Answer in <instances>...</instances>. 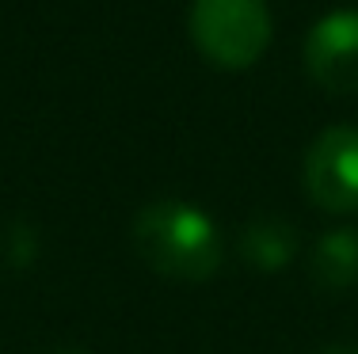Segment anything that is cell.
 I'll use <instances>...</instances> for the list:
<instances>
[{
	"mask_svg": "<svg viewBox=\"0 0 358 354\" xmlns=\"http://www.w3.org/2000/svg\"><path fill=\"white\" fill-rule=\"evenodd\" d=\"M134 251L164 278L202 282L221 267L217 225L191 202L160 198L134 217Z\"/></svg>",
	"mask_w": 358,
	"mask_h": 354,
	"instance_id": "cell-1",
	"label": "cell"
},
{
	"mask_svg": "<svg viewBox=\"0 0 358 354\" xmlns=\"http://www.w3.org/2000/svg\"><path fill=\"white\" fill-rule=\"evenodd\" d=\"M294 229L278 217H263V221H252L241 236V251L244 259L255 267V271H282V267L294 259Z\"/></svg>",
	"mask_w": 358,
	"mask_h": 354,
	"instance_id": "cell-6",
	"label": "cell"
},
{
	"mask_svg": "<svg viewBox=\"0 0 358 354\" xmlns=\"http://www.w3.org/2000/svg\"><path fill=\"white\" fill-rule=\"evenodd\" d=\"M320 354H358V347H347V343H336V347H324Z\"/></svg>",
	"mask_w": 358,
	"mask_h": 354,
	"instance_id": "cell-7",
	"label": "cell"
},
{
	"mask_svg": "<svg viewBox=\"0 0 358 354\" xmlns=\"http://www.w3.org/2000/svg\"><path fill=\"white\" fill-rule=\"evenodd\" d=\"M305 191L328 214H358V130L328 126L305 153Z\"/></svg>",
	"mask_w": 358,
	"mask_h": 354,
	"instance_id": "cell-3",
	"label": "cell"
},
{
	"mask_svg": "<svg viewBox=\"0 0 358 354\" xmlns=\"http://www.w3.org/2000/svg\"><path fill=\"white\" fill-rule=\"evenodd\" d=\"M309 274L320 290L343 293L358 282V229H331L313 248Z\"/></svg>",
	"mask_w": 358,
	"mask_h": 354,
	"instance_id": "cell-5",
	"label": "cell"
},
{
	"mask_svg": "<svg viewBox=\"0 0 358 354\" xmlns=\"http://www.w3.org/2000/svg\"><path fill=\"white\" fill-rule=\"evenodd\" d=\"M191 38L206 61L248 69L271 46V8L267 0H194Z\"/></svg>",
	"mask_w": 358,
	"mask_h": 354,
	"instance_id": "cell-2",
	"label": "cell"
},
{
	"mask_svg": "<svg viewBox=\"0 0 358 354\" xmlns=\"http://www.w3.org/2000/svg\"><path fill=\"white\" fill-rule=\"evenodd\" d=\"M305 69L331 96H358V8L328 12L309 31Z\"/></svg>",
	"mask_w": 358,
	"mask_h": 354,
	"instance_id": "cell-4",
	"label": "cell"
}]
</instances>
